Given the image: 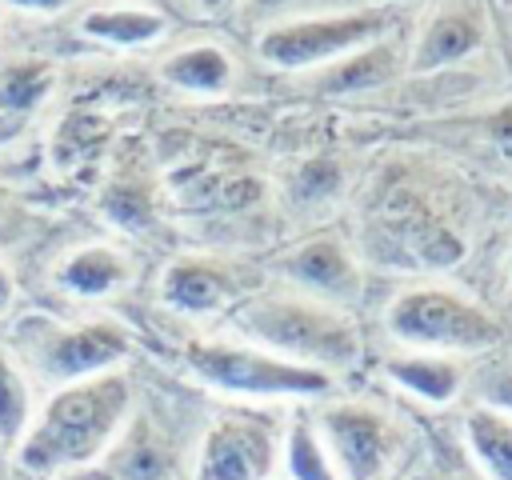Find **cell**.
<instances>
[{"label":"cell","instance_id":"3957f363","mask_svg":"<svg viewBox=\"0 0 512 480\" xmlns=\"http://www.w3.org/2000/svg\"><path fill=\"white\" fill-rule=\"evenodd\" d=\"M384 328L416 352H444V356L448 352L480 356L504 340V324L488 308L440 284H420L400 292L384 312Z\"/></svg>","mask_w":512,"mask_h":480},{"label":"cell","instance_id":"9c48e42d","mask_svg":"<svg viewBox=\"0 0 512 480\" xmlns=\"http://www.w3.org/2000/svg\"><path fill=\"white\" fill-rule=\"evenodd\" d=\"M244 280L232 264L212 256H180L160 276V300L184 316H212L240 296Z\"/></svg>","mask_w":512,"mask_h":480},{"label":"cell","instance_id":"f1b7e54d","mask_svg":"<svg viewBox=\"0 0 512 480\" xmlns=\"http://www.w3.org/2000/svg\"><path fill=\"white\" fill-rule=\"evenodd\" d=\"M392 4H404V0H392Z\"/></svg>","mask_w":512,"mask_h":480},{"label":"cell","instance_id":"8fae6325","mask_svg":"<svg viewBox=\"0 0 512 480\" xmlns=\"http://www.w3.org/2000/svg\"><path fill=\"white\" fill-rule=\"evenodd\" d=\"M100 480H176V444L140 412L128 416L112 448L96 460Z\"/></svg>","mask_w":512,"mask_h":480},{"label":"cell","instance_id":"603a6c76","mask_svg":"<svg viewBox=\"0 0 512 480\" xmlns=\"http://www.w3.org/2000/svg\"><path fill=\"white\" fill-rule=\"evenodd\" d=\"M352 8H368V0H244V12L252 20H268V24L304 20V16H328V12H352Z\"/></svg>","mask_w":512,"mask_h":480},{"label":"cell","instance_id":"7a4b0ae2","mask_svg":"<svg viewBox=\"0 0 512 480\" xmlns=\"http://www.w3.org/2000/svg\"><path fill=\"white\" fill-rule=\"evenodd\" d=\"M236 332L280 360L320 368L328 376L348 372L360 360V328L352 316L304 292L244 300L236 308Z\"/></svg>","mask_w":512,"mask_h":480},{"label":"cell","instance_id":"484cf974","mask_svg":"<svg viewBox=\"0 0 512 480\" xmlns=\"http://www.w3.org/2000/svg\"><path fill=\"white\" fill-rule=\"evenodd\" d=\"M12 300H16V284H12V276H8V268L0 264V312H4V308H8Z\"/></svg>","mask_w":512,"mask_h":480},{"label":"cell","instance_id":"d6986e66","mask_svg":"<svg viewBox=\"0 0 512 480\" xmlns=\"http://www.w3.org/2000/svg\"><path fill=\"white\" fill-rule=\"evenodd\" d=\"M284 468H288V480H340L332 460H328V448L312 424V416H296L284 432V452H280Z\"/></svg>","mask_w":512,"mask_h":480},{"label":"cell","instance_id":"d4e9b609","mask_svg":"<svg viewBox=\"0 0 512 480\" xmlns=\"http://www.w3.org/2000/svg\"><path fill=\"white\" fill-rule=\"evenodd\" d=\"M12 8H24V12H64L72 8L76 0H8Z\"/></svg>","mask_w":512,"mask_h":480},{"label":"cell","instance_id":"e0dca14e","mask_svg":"<svg viewBox=\"0 0 512 480\" xmlns=\"http://www.w3.org/2000/svg\"><path fill=\"white\" fill-rule=\"evenodd\" d=\"M464 444L488 480H512V416L472 404L464 412Z\"/></svg>","mask_w":512,"mask_h":480},{"label":"cell","instance_id":"7402d4cb","mask_svg":"<svg viewBox=\"0 0 512 480\" xmlns=\"http://www.w3.org/2000/svg\"><path fill=\"white\" fill-rule=\"evenodd\" d=\"M464 392H468L476 404H484V408H496V412L512 416V352L488 356L476 372H468Z\"/></svg>","mask_w":512,"mask_h":480},{"label":"cell","instance_id":"83f0119b","mask_svg":"<svg viewBox=\"0 0 512 480\" xmlns=\"http://www.w3.org/2000/svg\"><path fill=\"white\" fill-rule=\"evenodd\" d=\"M204 8H228V4H236V0H200Z\"/></svg>","mask_w":512,"mask_h":480},{"label":"cell","instance_id":"2e32d148","mask_svg":"<svg viewBox=\"0 0 512 480\" xmlns=\"http://www.w3.org/2000/svg\"><path fill=\"white\" fill-rule=\"evenodd\" d=\"M160 76H164V84H172L180 92L216 96L232 84L236 64L220 44H188V48L172 52L168 60H160Z\"/></svg>","mask_w":512,"mask_h":480},{"label":"cell","instance_id":"ac0fdd59","mask_svg":"<svg viewBox=\"0 0 512 480\" xmlns=\"http://www.w3.org/2000/svg\"><path fill=\"white\" fill-rule=\"evenodd\" d=\"M80 32L100 44L140 48V44L160 40L168 32V20L160 12H144V8H96L80 20Z\"/></svg>","mask_w":512,"mask_h":480},{"label":"cell","instance_id":"ba28073f","mask_svg":"<svg viewBox=\"0 0 512 480\" xmlns=\"http://www.w3.org/2000/svg\"><path fill=\"white\" fill-rule=\"evenodd\" d=\"M20 344H24V364L56 388L120 368L132 356V336L116 320L40 328L36 336H24Z\"/></svg>","mask_w":512,"mask_h":480},{"label":"cell","instance_id":"30bf717a","mask_svg":"<svg viewBox=\"0 0 512 480\" xmlns=\"http://www.w3.org/2000/svg\"><path fill=\"white\" fill-rule=\"evenodd\" d=\"M284 276L304 292V296H316L324 304H352L360 296V268L356 260L348 256V248L332 236H316V240H304L296 252L284 256Z\"/></svg>","mask_w":512,"mask_h":480},{"label":"cell","instance_id":"4fadbf2b","mask_svg":"<svg viewBox=\"0 0 512 480\" xmlns=\"http://www.w3.org/2000/svg\"><path fill=\"white\" fill-rule=\"evenodd\" d=\"M384 372L412 396L428 400V404H452L464 392L468 368L456 364L444 352H408V356H392L384 360Z\"/></svg>","mask_w":512,"mask_h":480},{"label":"cell","instance_id":"9a60e30c","mask_svg":"<svg viewBox=\"0 0 512 480\" xmlns=\"http://www.w3.org/2000/svg\"><path fill=\"white\" fill-rule=\"evenodd\" d=\"M400 72V48L388 44V40H372L332 64H324L320 72V92L328 96H348V92H368V88H380L388 84L392 76Z\"/></svg>","mask_w":512,"mask_h":480},{"label":"cell","instance_id":"4316f807","mask_svg":"<svg viewBox=\"0 0 512 480\" xmlns=\"http://www.w3.org/2000/svg\"><path fill=\"white\" fill-rule=\"evenodd\" d=\"M412 480H456V476H444V472H420V476H412Z\"/></svg>","mask_w":512,"mask_h":480},{"label":"cell","instance_id":"f546056e","mask_svg":"<svg viewBox=\"0 0 512 480\" xmlns=\"http://www.w3.org/2000/svg\"><path fill=\"white\" fill-rule=\"evenodd\" d=\"M0 456H4V452H0Z\"/></svg>","mask_w":512,"mask_h":480},{"label":"cell","instance_id":"52a82bcc","mask_svg":"<svg viewBox=\"0 0 512 480\" xmlns=\"http://www.w3.org/2000/svg\"><path fill=\"white\" fill-rule=\"evenodd\" d=\"M284 452V432L272 412L228 408L200 440L192 480H272Z\"/></svg>","mask_w":512,"mask_h":480},{"label":"cell","instance_id":"8992f818","mask_svg":"<svg viewBox=\"0 0 512 480\" xmlns=\"http://www.w3.org/2000/svg\"><path fill=\"white\" fill-rule=\"evenodd\" d=\"M392 28L384 8H352V12H328V16H304V20H284L268 24L256 36V52L288 72L300 68H324L372 40H384Z\"/></svg>","mask_w":512,"mask_h":480},{"label":"cell","instance_id":"6da1fadb","mask_svg":"<svg viewBox=\"0 0 512 480\" xmlns=\"http://www.w3.org/2000/svg\"><path fill=\"white\" fill-rule=\"evenodd\" d=\"M128 416H132V380L128 372L108 368L100 376L56 388L44 400V408L32 412V424L12 456L28 476H44V480L76 476L112 448Z\"/></svg>","mask_w":512,"mask_h":480},{"label":"cell","instance_id":"7c38bea8","mask_svg":"<svg viewBox=\"0 0 512 480\" xmlns=\"http://www.w3.org/2000/svg\"><path fill=\"white\" fill-rule=\"evenodd\" d=\"M484 40V20L468 8H440L412 44V72H436L472 56Z\"/></svg>","mask_w":512,"mask_h":480},{"label":"cell","instance_id":"5bb4252c","mask_svg":"<svg viewBox=\"0 0 512 480\" xmlns=\"http://www.w3.org/2000/svg\"><path fill=\"white\" fill-rule=\"evenodd\" d=\"M132 280V264L120 248L84 244L56 264V284L72 296H108Z\"/></svg>","mask_w":512,"mask_h":480},{"label":"cell","instance_id":"44dd1931","mask_svg":"<svg viewBox=\"0 0 512 480\" xmlns=\"http://www.w3.org/2000/svg\"><path fill=\"white\" fill-rule=\"evenodd\" d=\"M52 84H56V72L44 60L8 64L0 72V108L4 112H28V108H36L52 92Z\"/></svg>","mask_w":512,"mask_h":480},{"label":"cell","instance_id":"277c9868","mask_svg":"<svg viewBox=\"0 0 512 480\" xmlns=\"http://www.w3.org/2000/svg\"><path fill=\"white\" fill-rule=\"evenodd\" d=\"M192 376L204 384L248 396V400H288V396H324L332 392V376L320 368H304L292 360H280L256 344H232V340H188L180 348Z\"/></svg>","mask_w":512,"mask_h":480},{"label":"cell","instance_id":"cb8c5ba5","mask_svg":"<svg viewBox=\"0 0 512 480\" xmlns=\"http://www.w3.org/2000/svg\"><path fill=\"white\" fill-rule=\"evenodd\" d=\"M104 216L112 220V224H124V228H140L144 220H148V196L144 192H136V188H112L108 196H104Z\"/></svg>","mask_w":512,"mask_h":480},{"label":"cell","instance_id":"ffe728a7","mask_svg":"<svg viewBox=\"0 0 512 480\" xmlns=\"http://www.w3.org/2000/svg\"><path fill=\"white\" fill-rule=\"evenodd\" d=\"M28 424H32V392L24 368L12 360V352L0 348V452H16Z\"/></svg>","mask_w":512,"mask_h":480},{"label":"cell","instance_id":"5b68a950","mask_svg":"<svg viewBox=\"0 0 512 480\" xmlns=\"http://www.w3.org/2000/svg\"><path fill=\"white\" fill-rule=\"evenodd\" d=\"M312 424L340 480H388L408 452V428L368 400H332L312 412Z\"/></svg>","mask_w":512,"mask_h":480}]
</instances>
